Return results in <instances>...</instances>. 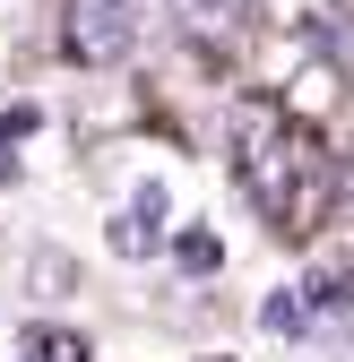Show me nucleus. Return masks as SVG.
<instances>
[{"label": "nucleus", "mask_w": 354, "mask_h": 362, "mask_svg": "<svg viewBox=\"0 0 354 362\" xmlns=\"http://www.w3.org/2000/svg\"><path fill=\"white\" fill-rule=\"evenodd\" d=\"M234 173H242L251 207L268 216L285 242H312L320 216H329V199H337V164H329V147H320V129L294 121V112L268 104V95H251V104L234 112Z\"/></svg>", "instance_id": "1"}, {"label": "nucleus", "mask_w": 354, "mask_h": 362, "mask_svg": "<svg viewBox=\"0 0 354 362\" xmlns=\"http://www.w3.org/2000/svg\"><path fill=\"white\" fill-rule=\"evenodd\" d=\"M61 43H69V61H86V69L130 61V43H139V0H69V9H61Z\"/></svg>", "instance_id": "2"}, {"label": "nucleus", "mask_w": 354, "mask_h": 362, "mask_svg": "<svg viewBox=\"0 0 354 362\" xmlns=\"http://www.w3.org/2000/svg\"><path fill=\"white\" fill-rule=\"evenodd\" d=\"M156 242H164V190L147 181V190H139V199H130V207L113 216V250H121V259H147Z\"/></svg>", "instance_id": "3"}, {"label": "nucleus", "mask_w": 354, "mask_h": 362, "mask_svg": "<svg viewBox=\"0 0 354 362\" xmlns=\"http://www.w3.org/2000/svg\"><path fill=\"white\" fill-rule=\"evenodd\" d=\"M18 354H26V362H96L78 328H43V320H35V328L18 337Z\"/></svg>", "instance_id": "4"}, {"label": "nucleus", "mask_w": 354, "mask_h": 362, "mask_svg": "<svg viewBox=\"0 0 354 362\" xmlns=\"http://www.w3.org/2000/svg\"><path fill=\"white\" fill-rule=\"evenodd\" d=\"M173 259H182V267H190V276H207V267H216V259H225V250H216V233H199V224H190V233H182V242H173Z\"/></svg>", "instance_id": "5"}, {"label": "nucleus", "mask_w": 354, "mask_h": 362, "mask_svg": "<svg viewBox=\"0 0 354 362\" xmlns=\"http://www.w3.org/2000/svg\"><path fill=\"white\" fill-rule=\"evenodd\" d=\"M259 320H268V328H277V337H294V328H302V320H312V310H302V285H294V293H277V302H268V310H259Z\"/></svg>", "instance_id": "6"}, {"label": "nucleus", "mask_w": 354, "mask_h": 362, "mask_svg": "<svg viewBox=\"0 0 354 362\" xmlns=\"http://www.w3.org/2000/svg\"><path fill=\"white\" fill-rule=\"evenodd\" d=\"M216 9H225V0H182V18H190V26H207Z\"/></svg>", "instance_id": "7"}]
</instances>
